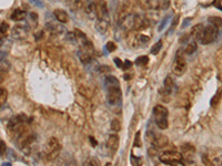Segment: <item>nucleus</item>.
I'll return each mask as SVG.
<instances>
[{
    "label": "nucleus",
    "mask_w": 222,
    "mask_h": 166,
    "mask_svg": "<svg viewBox=\"0 0 222 166\" xmlns=\"http://www.w3.org/2000/svg\"><path fill=\"white\" fill-rule=\"evenodd\" d=\"M197 48H198V46H197V42H195V41H190L188 44H187L186 48H184V52H186L187 54H189V56H190V54H193L195 51H197Z\"/></svg>",
    "instance_id": "aec40b11"
},
{
    "label": "nucleus",
    "mask_w": 222,
    "mask_h": 166,
    "mask_svg": "<svg viewBox=\"0 0 222 166\" xmlns=\"http://www.w3.org/2000/svg\"><path fill=\"white\" fill-rule=\"evenodd\" d=\"M110 127H111V129H112L113 132H119V131H121V123H120L119 120L115 119V120L111 121Z\"/></svg>",
    "instance_id": "5701e85b"
},
{
    "label": "nucleus",
    "mask_w": 222,
    "mask_h": 166,
    "mask_svg": "<svg viewBox=\"0 0 222 166\" xmlns=\"http://www.w3.org/2000/svg\"><path fill=\"white\" fill-rule=\"evenodd\" d=\"M148 62H149V58H148L147 56H141L136 60V63H137V66H144Z\"/></svg>",
    "instance_id": "b1692460"
},
{
    "label": "nucleus",
    "mask_w": 222,
    "mask_h": 166,
    "mask_svg": "<svg viewBox=\"0 0 222 166\" xmlns=\"http://www.w3.org/2000/svg\"><path fill=\"white\" fill-rule=\"evenodd\" d=\"M30 1H31V3H34V6H37V7H40V8L44 7L42 0H30Z\"/></svg>",
    "instance_id": "473e14b6"
},
{
    "label": "nucleus",
    "mask_w": 222,
    "mask_h": 166,
    "mask_svg": "<svg viewBox=\"0 0 222 166\" xmlns=\"http://www.w3.org/2000/svg\"><path fill=\"white\" fill-rule=\"evenodd\" d=\"M168 109L163 105H156L153 108V115L157 126L160 129H166L168 127Z\"/></svg>",
    "instance_id": "f03ea898"
},
{
    "label": "nucleus",
    "mask_w": 222,
    "mask_h": 166,
    "mask_svg": "<svg viewBox=\"0 0 222 166\" xmlns=\"http://www.w3.org/2000/svg\"><path fill=\"white\" fill-rule=\"evenodd\" d=\"M131 62L129 61V60H126L125 62H123V68L122 69H125V70H127V69H129V68H131Z\"/></svg>",
    "instance_id": "e433bc0d"
},
{
    "label": "nucleus",
    "mask_w": 222,
    "mask_h": 166,
    "mask_svg": "<svg viewBox=\"0 0 222 166\" xmlns=\"http://www.w3.org/2000/svg\"><path fill=\"white\" fill-rule=\"evenodd\" d=\"M85 165H96V166H98V165H100V162L98 161L96 157H89L87 161H85Z\"/></svg>",
    "instance_id": "bb28decb"
},
{
    "label": "nucleus",
    "mask_w": 222,
    "mask_h": 166,
    "mask_svg": "<svg viewBox=\"0 0 222 166\" xmlns=\"http://www.w3.org/2000/svg\"><path fill=\"white\" fill-rule=\"evenodd\" d=\"M178 21H179V16H176V18H174V20H172V25H171V28H170V30H169V32H172V29H174L176 28V26H177V23H178Z\"/></svg>",
    "instance_id": "2f4dec72"
},
{
    "label": "nucleus",
    "mask_w": 222,
    "mask_h": 166,
    "mask_svg": "<svg viewBox=\"0 0 222 166\" xmlns=\"http://www.w3.org/2000/svg\"><path fill=\"white\" fill-rule=\"evenodd\" d=\"M61 151V145L59 143V141L56 137H51L49 139V141L47 142L46 147H44V155L46 159L48 161H54L58 157L59 153Z\"/></svg>",
    "instance_id": "7ed1b4c3"
},
{
    "label": "nucleus",
    "mask_w": 222,
    "mask_h": 166,
    "mask_svg": "<svg viewBox=\"0 0 222 166\" xmlns=\"http://www.w3.org/2000/svg\"><path fill=\"white\" fill-rule=\"evenodd\" d=\"M191 21V19L190 18H186V19H184V21H183V25H182V28H186L187 26L189 25V22Z\"/></svg>",
    "instance_id": "4c0bfd02"
},
{
    "label": "nucleus",
    "mask_w": 222,
    "mask_h": 166,
    "mask_svg": "<svg viewBox=\"0 0 222 166\" xmlns=\"http://www.w3.org/2000/svg\"><path fill=\"white\" fill-rule=\"evenodd\" d=\"M186 71H187V61L182 54V50H179L176 54V59H174L173 64H172V72H173L174 76H181L186 73Z\"/></svg>",
    "instance_id": "39448f33"
},
{
    "label": "nucleus",
    "mask_w": 222,
    "mask_h": 166,
    "mask_svg": "<svg viewBox=\"0 0 222 166\" xmlns=\"http://www.w3.org/2000/svg\"><path fill=\"white\" fill-rule=\"evenodd\" d=\"M11 34L12 37L16 38V39H24L28 34V29L26 26H16L12 29Z\"/></svg>",
    "instance_id": "f8f14e48"
},
{
    "label": "nucleus",
    "mask_w": 222,
    "mask_h": 166,
    "mask_svg": "<svg viewBox=\"0 0 222 166\" xmlns=\"http://www.w3.org/2000/svg\"><path fill=\"white\" fill-rule=\"evenodd\" d=\"M151 6H153V8L167 10L170 7V0H152Z\"/></svg>",
    "instance_id": "f3484780"
},
{
    "label": "nucleus",
    "mask_w": 222,
    "mask_h": 166,
    "mask_svg": "<svg viewBox=\"0 0 222 166\" xmlns=\"http://www.w3.org/2000/svg\"><path fill=\"white\" fill-rule=\"evenodd\" d=\"M147 137L150 141L153 146L158 147V149H161V147H164L168 145V137L164 136L162 134H159V133H154L152 131H149L147 133Z\"/></svg>",
    "instance_id": "0eeeda50"
},
{
    "label": "nucleus",
    "mask_w": 222,
    "mask_h": 166,
    "mask_svg": "<svg viewBox=\"0 0 222 166\" xmlns=\"http://www.w3.org/2000/svg\"><path fill=\"white\" fill-rule=\"evenodd\" d=\"M218 33H219V32H218V28L213 27L212 25H209L203 28L202 33H201L198 41H200L202 44L212 43V42H214L215 40H217Z\"/></svg>",
    "instance_id": "20e7f679"
},
{
    "label": "nucleus",
    "mask_w": 222,
    "mask_h": 166,
    "mask_svg": "<svg viewBox=\"0 0 222 166\" xmlns=\"http://www.w3.org/2000/svg\"><path fill=\"white\" fill-rule=\"evenodd\" d=\"M149 41H150L149 37H147V36H144V34H138V37H137L138 46H144V44H147Z\"/></svg>",
    "instance_id": "4be33fe9"
},
{
    "label": "nucleus",
    "mask_w": 222,
    "mask_h": 166,
    "mask_svg": "<svg viewBox=\"0 0 222 166\" xmlns=\"http://www.w3.org/2000/svg\"><path fill=\"white\" fill-rule=\"evenodd\" d=\"M141 145V142H140V132H138L137 134H136V141H134V145Z\"/></svg>",
    "instance_id": "c9c22d12"
},
{
    "label": "nucleus",
    "mask_w": 222,
    "mask_h": 166,
    "mask_svg": "<svg viewBox=\"0 0 222 166\" xmlns=\"http://www.w3.org/2000/svg\"><path fill=\"white\" fill-rule=\"evenodd\" d=\"M119 149V136L117 134H111L107 139V149L110 154H115Z\"/></svg>",
    "instance_id": "9b49d317"
},
{
    "label": "nucleus",
    "mask_w": 222,
    "mask_h": 166,
    "mask_svg": "<svg viewBox=\"0 0 222 166\" xmlns=\"http://www.w3.org/2000/svg\"><path fill=\"white\" fill-rule=\"evenodd\" d=\"M105 88L107 91V100L110 105H117L121 101L120 82L116 76H108L105 79Z\"/></svg>",
    "instance_id": "f257e3e1"
},
{
    "label": "nucleus",
    "mask_w": 222,
    "mask_h": 166,
    "mask_svg": "<svg viewBox=\"0 0 222 166\" xmlns=\"http://www.w3.org/2000/svg\"><path fill=\"white\" fill-rule=\"evenodd\" d=\"M113 60H115V63L117 64L118 68H123V62H122L119 58H115Z\"/></svg>",
    "instance_id": "72a5a7b5"
},
{
    "label": "nucleus",
    "mask_w": 222,
    "mask_h": 166,
    "mask_svg": "<svg viewBox=\"0 0 222 166\" xmlns=\"http://www.w3.org/2000/svg\"><path fill=\"white\" fill-rule=\"evenodd\" d=\"M182 154L173 151L164 152L160 156V161L164 164H182Z\"/></svg>",
    "instance_id": "6e6552de"
},
{
    "label": "nucleus",
    "mask_w": 222,
    "mask_h": 166,
    "mask_svg": "<svg viewBox=\"0 0 222 166\" xmlns=\"http://www.w3.org/2000/svg\"><path fill=\"white\" fill-rule=\"evenodd\" d=\"M27 15H26V11L21 9H16L13 12L11 13V19L13 21H22L23 19H26Z\"/></svg>",
    "instance_id": "a211bd4d"
},
{
    "label": "nucleus",
    "mask_w": 222,
    "mask_h": 166,
    "mask_svg": "<svg viewBox=\"0 0 222 166\" xmlns=\"http://www.w3.org/2000/svg\"><path fill=\"white\" fill-rule=\"evenodd\" d=\"M161 49H162V41L161 40H159V41L156 42V43L153 44V46L151 48V53L152 54H158Z\"/></svg>",
    "instance_id": "393cba45"
},
{
    "label": "nucleus",
    "mask_w": 222,
    "mask_h": 166,
    "mask_svg": "<svg viewBox=\"0 0 222 166\" xmlns=\"http://www.w3.org/2000/svg\"><path fill=\"white\" fill-rule=\"evenodd\" d=\"M108 27H109V20L98 19L97 22H96V29L102 34H105L107 32Z\"/></svg>",
    "instance_id": "2eb2a0df"
},
{
    "label": "nucleus",
    "mask_w": 222,
    "mask_h": 166,
    "mask_svg": "<svg viewBox=\"0 0 222 166\" xmlns=\"http://www.w3.org/2000/svg\"><path fill=\"white\" fill-rule=\"evenodd\" d=\"M203 26L202 25H198V26H194V27L192 28V30H191V36H192L194 39L198 40L199 38H200L201 33H202V30H203Z\"/></svg>",
    "instance_id": "6ab92c4d"
},
{
    "label": "nucleus",
    "mask_w": 222,
    "mask_h": 166,
    "mask_svg": "<svg viewBox=\"0 0 222 166\" xmlns=\"http://www.w3.org/2000/svg\"><path fill=\"white\" fill-rule=\"evenodd\" d=\"M173 88H174V82L172 80L170 76H168L166 79H164V82H163V89H164V92L166 94H171L172 91H173Z\"/></svg>",
    "instance_id": "dca6fc26"
},
{
    "label": "nucleus",
    "mask_w": 222,
    "mask_h": 166,
    "mask_svg": "<svg viewBox=\"0 0 222 166\" xmlns=\"http://www.w3.org/2000/svg\"><path fill=\"white\" fill-rule=\"evenodd\" d=\"M78 56H79V59H80V61L82 62L85 66H87V64H89L91 61H92L91 53L89 51H87V50H85V49L79 50V51H78Z\"/></svg>",
    "instance_id": "4468645a"
},
{
    "label": "nucleus",
    "mask_w": 222,
    "mask_h": 166,
    "mask_svg": "<svg viewBox=\"0 0 222 166\" xmlns=\"http://www.w3.org/2000/svg\"><path fill=\"white\" fill-rule=\"evenodd\" d=\"M208 22L215 28H220L222 26V19L220 17H209L208 18Z\"/></svg>",
    "instance_id": "412c9836"
},
{
    "label": "nucleus",
    "mask_w": 222,
    "mask_h": 166,
    "mask_svg": "<svg viewBox=\"0 0 222 166\" xmlns=\"http://www.w3.org/2000/svg\"><path fill=\"white\" fill-rule=\"evenodd\" d=\"M106 49L108 50V52H113L117 50V46H116L115 42H108L107 44H106Z\"/></svg>",
    "instance_id": "cd10ccee"
},
{
    "label": "nucleus",
    "mask_w": 222,
    "mask_h": 166,
    "mask_svg": "<svg viewBox=\"0 0 222 166\" xmlns=\"http://www.w3.org/2000/svg\"><path fill=\"white\" fill-rule=\"evenodd\" d=\"M73 33H75V37H76V42H78V43L82 46V49L87 50V51H89L90 53L91 52H93V50L95 49H93L92 43H91V41L87 38V36H85L82 31L77 29V30H75Z\"/></svg>",
    "instance_id": "1a4fd4ad"
},
{
    "label": "nucleus",
    "mask_w": 222,
    "mask_h": 166,
    "mask_svg": "<svg viewBox=\"0 0 222 166\" xmlns=\"http://www.w3.org/2000/svg\"><path fill=\"white\" fill-rule=\"evenodd\" d=\"M8 29H9V26H8L7 22H3V23H1V27H0V31H1V36H3V34L7 33Z\"/></svg>",
    "instance_id": "c756f323"
},
{
    "label": "nucleus",
    "mask_w": 222,
    "mask_h": 166,
    "mask_svg": "<svg viewBox=\"0 0 222 166\" xmlns=\"http://www.w3.org/2000/svg\"><path fill=\"white\" fill-rule=\"evenodd\" d=\"M26 121H27V116L24 114L15 115L8 122V129L11 131V132H19V131L22 129Z\"/></svg>",
    "instance_id": "423d86ee"
},
{
    "label": "nucleus",
    "mask_w": 222,
    "mask_h": 166,
    "mask_svg": "<svg viewBox=\"0 0 222 166\" xmlns=\"http://www.w3.org/2000/svg\"><path fill=\"white\" fill-rule=\"evenodd\" d=\"M7 90L3 88H1V90H0V103H1V105L5 104L6 101H7Z\"/></svg>",
    "instance_id": "a878e982"
},
{
    "label": "nucleus",
    "mask_w": 222,
    "mask_h": 166,
    "mask_svg": "<svg viewBox=\"0 0 222 166\" xmlns=\"http://www.w3.org/2000/svg\"><path fill=\"white\" fill-rule=\"evenodd\" d=\"M220 95H221V94H220V92H218L217 94H215V95L213 96L212 99H211V105H212V106H214V105L217 104L218 102H219V100H220Z\"/></svg>",
    "instance_id": "7c9ffc66"
},
{
    "label": "nucleus",
    "mask_w": 222,
    "mask_h": 166,
    "mask_svg": "<svg viewBox=\"0 0 222 166\" xmlns=\"http://www.w3.org/2000/svg\"><path fill=\"white\" fill-rule=\"evenodd\" d=\"M0 144H1V152H0V153H1V156H3V155H5V152H6V144L3 139L0 141Z\"/></svg>",
    "instance_id": "f704fd0d"
},
{
    "label": "nucleus",
    "mask_w": 222,
    "mask_h": 166,
    "mask_svg": "<svg viewBox=\"0 0 222 166\" xmlns=\"http://www.w3.org/2000/svg\"><path fill=\"white\" fill-rule=\"evenodd\" d=\"M97 17L98 19L109 20V10L105 0H98L97 2Z\"/></svg>",
    "instance_id": "9d476101"
},
{
    "label": "nucleus",
    "mask_w": 222,
    "mask_h": 166,
    "mask_svg": "<svg viewBox=\"0 0 222 166\" xmlns=\"http://www.w3.org/2000/svg\"><path fill=\"white\" fill-rule=\"evenodd\" d=\"M54 16L59 22H61V23H67V22L69 21L68 13L62 9H56L54 11Z\"/></svg>",
    "instance_id": "ddd939ff"
},
{
    "label": "nucleus",
    "mask_w": 222,
    "mask_h": 166,
    "mask_svg": "<svg viewBox=\"0 0 222 166\" xmlns=\"http://www.w3.org/2000/svg\"><path fill=\"white\" fill-rule=\"evenodd\" d=\"M169 20H170V17L169 16H167L166 18H164L163 20L161 21V23H160V26H159V28H158V30L159 31H162V30L166 28V26L168 25V22H169Z\"/></svg>",
    "instance_id": "c85d7f7f"
}]
</instances>
